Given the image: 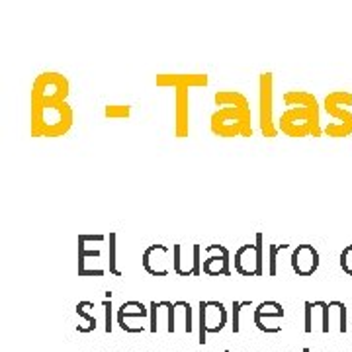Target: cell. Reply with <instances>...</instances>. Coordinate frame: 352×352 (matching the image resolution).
I'll use <instances>...</instances> for the list:
<instances>
[{"instance_id":"cell-17","label":"cell","mask_w":352,"mask_h":352,"mask_svg":"<svg viewBox=\"0 0 352 352\" xmlns=\"http://www.w3.org/2000/svg\"><path fill=\"white\" fill-rule=\"evenodd\" d=\"M104 116L112 118V120H127L131 116V106L129 104H106Z\"/></svg>"},{"instance_id":"cell-3","label":"cell","mask_w":352,"mask_h":352,"mask_svg":"<svg viewBox=\"0 0 352 352\" xmlns=\"http://www.w3.org/2000/svg\"><path fill=\"white\" fill-rule=\"evenodd\" d=\"M212 133L217 138H252V112L226 106L212 113Z\"/></svg>"},{"instance_id":"cell-2","label":"cell","mask_w":352,"mask_h":352,"mask_svg":"<svg viewBox=\"0 0 352 352\" xmlns=\"http://www.w3.org/2000/svg\"><path fill=\"white\" fill-rule=\"evenodd\" d=\"M319 102L314 106H296L280 116L278 129L288 138H321L323 129L319 126Z\"/></svg>"},{"instance_id":"cell-25","label":"cell","mask_w":352,"mask_h":352,"mask_svg":"<svg viewBox=\"0 0 352 352\" xmlns=\"http://www.w3.org/2000/svg\"><path fill=\"white\" fill-rule=\"evenodd\" d=\"M106 314V333H112V292H106V300L102 302Z\"/></svg>"},{"instance_id":"cell-19","label":"cell","mask_w":352,"mask_h":352,"mask_svg":"<svg viewBox=\"0 0 352 352\" xmlns=\"http://www.w3.org/2000/svg\"><path fill=\"white\" fill-rule=\"evenodd\" d=\"M88 307H94V303L80 302L78 305H76V315H78V317H82V319L88 323V327L85 329V333H90V331H94V329H96V317H92V315L88 314L87 311Z\"/></svg>"},{"instance_id":"cell-11","label":"cell","mask_w":352,"mask_h":352,"mask_svg":"<svg viewBox=\"0 0 352 352\" xmlns=\"http://www.w3.org/2000/svg\"><path fill=\"white\" fill-rule=\"evenodd\" d=\"M210 256L201 264V270L206 276H229L231 264H229V249L223 245H210L206 247Z\"/></svg>"},{"instance_id":"cell-22","label":"cell","mask_w":352,"mask_h":352,"mask_svg":"<svg viewBox=\"0 0 352 352\" xmlns=\"http://www.w3.org/2000/svg\"><path fill=\"white\" fill-rule=\"evenodd\" d=\"M331 309H337L339 311V333H346V305L342 302H329Z\"/></svg>"},{"instance_id":"cell-14","label":"cell","mask_w":352,"mask_h":352,"mask_svg":"<svg viewBox=\"0 0 352 352\" xmlns=\"http://www.w3.org/2000/svg\"><path fill=\"white\" fill-rule=\"evenodd\" d=\"M280 317H284V307L278 302H263L261 305H256L254 315H252L256 329L263 331V333H272V335L282 331L280 325L270 323V321H276Z\"/></svg>"},{"instance_id":"cell-23","label":"cell","mask_w":352,"mask_h":352,"mask_svg":"<svg viewBox=\"0 0 352 352\" xmlns=\"http://www.w3.org/2000/svg\"><path fill=\"white\" fill-rule=\"evenodd\" d=\"M116 241H118V235L112 231L110 233V274L122 276V272L118 270V261H116Z\"/></svg>"},{"instance_id":"cell-26","label":"cell","mask_w":352,"mask_h":352,"mask_svg":"<svg viewBox=\"0 0 352 352\" xmlns=\"http://www.w3.org/2000/svg\"><path fill=\"white\" fill-rule=\"evenodd\" d=\"M305 333H314V303L305 302Z\"/></svg>"},{"instance_id":"cell-13","label":"cell","mask_w":352,"mask_h":352,"mask_svg":"<svg viewBox=\"0 0 352 352\" xmlns=\"http://www.w3.org/2000/svg\"><path fill=\"white\" fill-rule=\"evenodd\" d=\"M175 133L178 139H186L190 135V88H176Z\"/></svg>"},{"instance_id":"cell-1","label":"cell","mask_w":352,"mask_h":352,"mask_svg":"<svg viewBox=\"0 0 352 352\" xmlns=\"http://www.w3.org/2000/svg\"><path fill=\"white\" fill-rule=\"evenodd\" d=\"M75 122L69 102L51 106H32V138H63Z\"/></svg>"},{"instance_id":"cell-15","label":"cell","mask_w":352,"mask_h":352,"mask_svg":"<svg viewBox=\"0 0 352 352\" xmlns=\"http://www.w3.org/2000/svg\"><path fill=\"white\" fill-rule=\"evenodd\" d=\"M168 252H170L168 247H164V245H151L147 251L143 252V256H141V264H143L145 272L157 278L168 276L170 270L164 266V258H166Z\"/></svg>"},{"instance_id":"cell-12","label":"cell","mask_w":352,"mask_h":352,"mask_svg":"<svg viewBox=\"0 0 352 352\" xmlns=\"http://www.w3.org/2000/svg\"><path fill=\"white\" fill-rule=\"evenodd\" d=\"M292 268L300 278H307L319 268V252L311 245H300L292 252Z\"/></svg>"},{"instance_id":"cell-24","label":"cell","mask_w":352,"mask_h":352,"mask_svg":"<svg viewBox=\"0 0 352 352\" xmlns=\"http://www.w3.org/2000/svg\"><path fill=\"white\" fill-rule=\"evenodd\" d=\"M340 268L344 274L352 276V245H349L344 251L340 252Z\"/></svg>"},{"instance_id":"cell-20","label":"cell","mask_w":352,"mask_h":352,"mask_svg":"<svg viewBox=\"0 0 352 352\" xmlns=\"http://www.w3.org/2000/svg\"><path fill=\"white\" fill-rule=\"evenodd\" d=\"M245 307H251V302H233V309H231V329L233 333H239L241 331V309Z\"/></svg>"},{"instance_id":"cell-7","label":"cell","mask_w":352,"mask_h":352,"mask_svg":"<svg viewBox=\"0 0 352 352\" xmlns=\"http://www.w3.org/2000/svg\"><path fill=\"white\" fill-rule=\"evenodd\" d=\"M235 272L241 276H264V235L258 231L254 243H247L235 252Z\"/></svg>"},{"instance_id":"cell-16","label":"cell","mask_w":352,"mask_h":352,"mask_svg":"<svg viewBox=\"0 0 352 352\" xmlns=\"http://www.w3.org/2000/svg\"><path fill=\"white\" fill-rule=\"evenodd\" d=\"M214 102L221 108L235 106V108H243V110H251V104L247 100V96L237 92V90H219V92H215Z\"/></svg>"},{"instance_id":"cell-9","label":"cell","mask_w":352,"mask_h":352,"mask_svg":"<svg viewBox=\"0 0 352 352\" xmlns=\"http://www.w3.org/2000/svg\"><path fill=\"white\" fill-rule=\"evenodd\" d=\"M149 315V309L141 302H126L118 309V325L127 331V333H143L147 331V325H143V319Z\"/></svg>"},{"instance_id":"cell-6","label":"cell","mask_w":352,"mask_h":352,"mask_svg":"<svg viewBox=\"0 0 352 352\" xmlns=\"http://www.w3.org/2000/svg\"><path fill=\"white\" fill-rule=\"evenodd\" d=\"M258 126L266 139H274L280 131L274 124V75L268 71L258 75Z\"/></svg>"},{"instance_id":"cell-21","label":"cell","mask_w":352,"mask_h":352,"mask_svg":"<svg viewBox=\"0 0 352 352\" xmlns=\"http://www.w3.org/2000/svg\"><path fill=\"white\" fill-rule=\"evenodd\" d=\"M161 302L149 303V331L157 333L159 331V311H161Z\"/></svg>"},{"instance_id":"cell-27","label":"cell","mask_w":352,"mask_h":352,"mask_svg":"<svg viewBox=\"0 0 352 352\" xmlns=\"http://www.w3.org/2000/svg\"><path fill=\"white\" fill-rule=\"evenodd\" d=\"M182 307H184V331L190 335L194 329V325H192V305L182 300Z\"/></svg>"},{"instance_id":"cell-8","label":"cell","mask_w":352,"mask_h":352,"mask_svg":"<svg viewBox=\"0 0 352 352\" xmlns=\"http://www.w3.org/2000/svg\"><path fill=\"white\" fill-rule=\"evenodd\" d=\"M227 315L226 305L221 302H200V344L208 342V333H219L223 331L227 325Z\"/></svg>"},{"instance_id":"cell-5","label":"cell","mask_w":352,"mask_h":352,"mask_svg":"<svg viewBox=\"0 0 352 352\" xmlns=\"http://www.w3.org/2000/svg\"><path fill=\"white\" fill-rule=\"evenodd\" d=\"M344 106H352V92L349 90H335L325 96L323 108L329 116H333L335 120H339L337 124H329L323 133L327 138L342 139L349 138L352 133V112L346 110Z\"/></svg>"},{"instance_id":"cell-18","label":"cell","mask_w":352,"mask_h":352,"mask_svg":"<svg viewBox=\"0 0 352 352\" xmlns=\"http://www.w3.org/2000/svg\"><path fill=\"white\" fill-rule=\"evenodd\" d=\"M289 245H270L268 247V276L278 274V254L286 251Z\"/></svg>"},{"instance_id":"cell-10","label":"cell","mask_w":352,"mask_h":352,"mask_svg":"<svg viewBox=\"0 0 352 352\" xmlns=\"http://www.w3.org/2000/svg\"><path fill=\"white\" fill-rule=\"evenodd\" d=\"M210 76L208 73H159L155 76L157 87L176 88H196L208 87Z\"/></svg>"},{"instance_id":"cell-28","label":"cell","mask_w":352,"mask_h":352,"mask_svg":"<svg viewBox=\"0 0 352 352\" xmlns=\"http://www.w3.org/2000/svg\"><path fill=\"white\" fill-rule=\"evenodd\" d=\"M223 352H229V351H223Z\"/></svg>"},{"instance_id":"cell-4","label":"cell","mask_w":352,"mask_h":352,"mask_svg":"<svg viewBox=\"0 0 352 352\" xmlns=\"http://www.w3.org/2000/svg\"><path fill=\"white\" fill-rule=\"evenodd\" d=\"M71 94V82L63 73L45 71L38 75L32 87V106H51L67 102Z\"/></svg>"}]
</instances>
